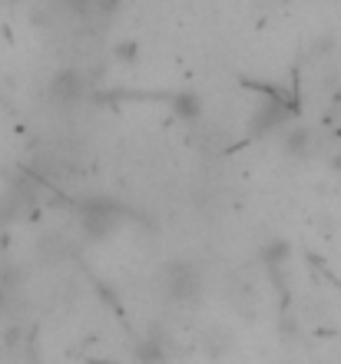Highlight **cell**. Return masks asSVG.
Wrapping results in <instances>:
<instances>
[{
    "label": "cell",
    "mask_w": 341,
    "mask_h": 364,
    "mask_svg": "<svg viewBox=\"0 0 341 364\" xmlns=\"http://www.w3.org/2000/svg\"><path fill=\"white\" fill-rule=\"evenodd\" d=\"M76 219H80V229L90 242H103L106 235H113L123 222V209L120 202H113L110 196H86L80 205H76Z\"/></svg>",
    "instance_id": "6da1fadb"
},
{
    "label": "cell",
    "mask_w": 341,
    "mask_h": 364,
    "mask_svg": "<svg viewBox=\"0 0 341 364\" xmlns=\"http://www.w3.org/2000/svg\"><path fill=\"white\" fill-rule=\"evenodd\" d=\"M159 285H162V295L169 298V301L189 305V301H196L202 295V272L186 259H172L162 265Z\"/></svg>",
    "instance_id": "7a4b0ae2"
},
{
    "label": "cell",
    "mask_w": 341,
    "mask_h": 364,
    "mask_svg": "<svg viewBox=\"0 0 341 364\" xmlns=\"http://www.w3.org/2000/svg\"><path fill=\"white\" fill-rule=\"evenodd\" d=\"M83 73L73 67L67 70H57V77L50 80V100L57 106H73L80 96H83Z\"/></svg>",
    "instance_id": "3957f363"
},
{
    "label": "cell",
    "mask_w": 341,
    "mask_h": 364,
    "mask_svg": "<svg viewBox=\"0 0 341 364\" xmlns=\"http://www.w3.org/2000/svg\"><path fill=\"white\" fill-rule=\"evenodd\" d=\"M258 262H262L268 272L285 269V265L292 262V242L282 239V235H272V239H266L262 245H258Z\"/></svg>",
    "instance_id": "277c9868"
},
{
    "label": "cell",
    "mask_w": 341,
    "mask_h": 364,
    "mask_svg": "<svg viewBox=\"0 0 341 364\" xmlns=\"http://www.w3.org/2000/svg\"><path fill=\"white\" fill-rule=\"evenodd\" d=\"M202 96L196 90H182V93L172 96V116L182 119V123H199L202 119Z\"/></svg>",
    "instance_id": "5b68a950"
},
{
    "label": "cell",
    "mask_w": 341,
    "mask_h": 364,
    "mask_svg": "<svg viewBox=\"0 0 341 364\" xmlns=\"http://www.w3.org/2000/svg\"><path fill=\"white\" fill-rule=\"evenodd\" d=\"M285 119H288V113L282 109V103H268V106H262V109H258V116H252V133H256V136L275 133Z\"/></svg>",
    "instance_id": "8992f818"
},
{
    "label": "cell",
    "mask_w": 341,
    "mask_h": 364,
    "mask_svg": "<svg viewBox=\"0 0 341 364\" xmlns=\"http://www.w3.org/2000/svg\"><path fill=\"white\" fill-rule=\"evenodd\" d=\"M308 149H312V133H308L305 126H292V129L282 133V153L285 156L302 159V156H308Z\"/></svg>",
    "instance_id": "52a82bcc"
},
{
    "label": "cell",
    "mask_w": 341,
    "mask_h": 364,
    "mask_svg": "<svg viewBox=\"0 0 341 364\" xmlns=\"http://www.w3.org/2000/svg\"><path fill=\"white\" fill-rule=\"evenodd\" d=\"M136 358H140V364H166V341L156 335H146L136 345Z\"/></svg>",
    "instance_id": "ba28073f"
},
{
    "label": "cell",
    "mask_w": 341,
    "mask_h": 364,
    "mask_svg": "<svg viewBox=\"0 0 341 364\" xmlns=\"http://www.w3.org/2000/svg\"><path fill=\"white\" fill-rule=\"evenodd\" d=\"M113 60L116 63H126V67L136 63V60H140V43H136V40H120L113 47Z\"/></svg>",
    "instance_id": "9c48e42d"
},
{
    "label": "cell",
    "mask_w": 341,
    "mask_h": 364,
    "mask_svg": "<svg viewBox=\"0 0 341 364\" xmlns=\"http://www.w3.org/2000/svg\"><path fill=\"white\" fill-rule=\"evenodd\" d=\"M328 169H332V173H341V153H335L332 159H328Z\"/></svg>",
    "instance_id": "30bf717a"
}]
</instances>
